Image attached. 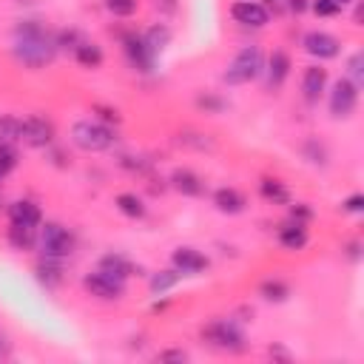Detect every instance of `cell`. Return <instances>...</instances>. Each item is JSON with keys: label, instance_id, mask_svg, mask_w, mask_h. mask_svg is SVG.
<instances>
[{"label": "cell", "instance_id": "8", "mask_svg": "<svg viewBox=\"0 0 364 364\" xmlns=\"http://www.w3.org/2000/svg\"><path fill=\"white\" fill-rule=\"evenodd\" d=\"M51 139H54V128L48 119H43V117L20 119V142H26L31 148H46V145H51Z\"/></svg>", "mask_w": 364, "mask_h": 364}, {"label": "cell", "instance_id": "23", "mask_svg": "<svg viewBox=\"0 0 364 364\" xmlns=\"http://www.w3.org/2000/svg\"><path fill=\"white\" fill-rule=\"evenodd\" d=\"M259 191H262V196H264L267 202H273V205H287V202H290V191H287L279 179L264 176V179L259 182Z\"/></svg>", "mask_w": 364, "mask_h": 364}, {"label": "cell", "instance_id": "16", "mask_svg": "<svg viewBox=\"0 0 364 364\" xmlns=\"http://www.w3.org/2000/svg\"><path fill=\"white\" fill-rule=\"evenodd\" d=\"M290 74V57L284 51H273L270 60H267V85L270 88H279Z\"/></svg>", "mask_w": 364, "mask_h": 364}, {"label": "cell", "instance_id": "11", "mask_svg": "<svg viewBox=\"0 0 364 364\" xmlns=\"http://www.w3.org/2000/svg\"><path fill=\"white\" fill-rule=\"evenodd\" d=\"M324 85H327V68L321 65H307L304 74H301V94L310 105L318 102V97L324 94Z\"/></svg>", "mask_w": 364, "mask_h": 364}, {"label": "cell", "instance_id": "25", "mask_svg": "<svg viewBox=\"0 0 364 364\" xmlns=\"http://www.w3.org/2000/svg\"><path fill=\"white\" fill-rule=\"evenodd\" d=\"M142 40H145V46L151 48V54L156 57V54L171 43V28H168V26H151V28L142 34Z\"/></svg>", "mask_w": 364, "mask_h": 364}, {"label": "cell", "instance_id": "4", "mask_svg": "<svg viewBox=\"0 0 364 364\" xmlns=\"http://www.w3.org/2000/svg\"><path fill=\"white\" fill-rule=\"evenodd\" d=\"M37 242H40V250H43L46 259H57L60 262V259L74 253V236L63 225H57V222H46L40 228Z\"/></svg>", "mask_w": 364, "mask_h": 364}, {"label": "cell", "instance_id": "27", "mask_svg": "<svg viewBox=\"0 0 364 364\" xmlns=\"http://www.w3.org/2000/svg\"><path fill=\"white\" fill-rule=\"evenodd\" d=\"M259 293H262L267 301H284V299L290 296V287H287L284 282H279V279H267V282L259 284Z\"/></svg>", "mask_w": 364, "mask_h": 364}, {"label": "cell", "instance_id": "24", "mask_svg": "<svg viewBox=\"0 0 364 364\" xmlns=\"http://www.w3.org/2000/svg\"><path fill=\"white\" fill-rule=\"evenodd\" d=\"M179 279H182V273H179L176 267H173V270H159V273H154V276H151L148 287H151V293H154V296H162L165 290L176 287V284H179Z\"/></svg>", "mask_w": 364, "mask_h": 364}, {"label": "cell", "instance_id": "10", "mask_svg": "<svg viewBox=\"0 0 364 364\" xmlns=\"http://www.w3.org/2000/svg\"><path fill=\"white\" fill-rule=\"evenodd\" d=\"M301 46H304L307 54H313V57H318V60H333V57H338V40H336L333 34H327V31H307L304 40H301Z\"/></svg>", "mask_w": 364, "mask_h": 364}, {"label": "cell", "instance_id": "20", "mask_svg": "<svg viewBox=\"0 0 364 364\" xmlns=\"http://www.w3.org/2000/svg\"><path fill=\"white\" fill-rule=\"evenodd\" d=\"M37 282H40L46 290H54V287L63 282V267H60V262L43 256V262L37 264Z\"/></svg>", "mask_w": 364, "mask_h": 364}, {"label": "cell", "instance_id": "3", "mask_svg": "<svg viewBox=\"0 0 364 364\" xmlns=\"http://www.w3.org/2000/svg\"><path fill=\"white\" fill-rule=\"evenodd\" d=\"M114 131L105 125V122H97V119H77L71 125V142L80 148V151H105L114 145Z\"/></svg>", "mask_w": 364, "mask_h": 364}, {"label": "cell", "instance_id": "7", "mask_svg": "<svg viewBox=\"0 0 364 364\" xmlns=\"http://www.w3.org/2000/svg\"><path fill=\"white\" fill-rule=\"evenodd\" d=\"M82 287H85L91 296L105 299V301H117V299H122V293H125V282H122V279H114V276L105 273V270L85 273V276H82Z\"/></svg>", "mask_w": 364, "mask_h": 364}, {"label": "cell", "instance_id": "26", "mask_svg": "<svg viewBox=\"0 0 364 364\" xmlns=\"http://www.w3.org/2000/svg\"><path fill=\"white\" fill-rule=\"evenodd\" d=\"M114 202H117V208H119L125 216H131V219H142V216H145V205H142V199H139L136 193H119Z\"/></svg>", "mask_w": 364, "mask_h": 364}, {"label": "cell", "instance_id": "18", "mask_svg": "<svg viewBox=\"0 0 364 364\" xmlns=\"http://www.w3.org/2000/svg\"><path fill=\"white\" fill-rule=\"evenodd\" d=\"M97 270H105V273H111L114 279H128L131 273H134V264L122 256V253H105L102 259H100V267Z\"/></svg>", "mask_w": 364, "mask_h": 364}, {"label": "cell", "instance_id": "40", "mask_svg": "<svg viewBox=\"0 0 364 364\" xmlns=\"http://www.w3.org/2000/svg\"><path fill=\"white\" fill-rule=\"evenodd\" d=\"M333 3H336V6H341V9H344V6H347V3H353V0H333Z\"/></svg>", "mask_w": 364, "mask_h": 364}, {"label": "cell", "instance_id": "12", "mask_svg": "<svg viewBox=\"0 0 364 364\" xmlns=\"http://www.w3.org/2000/svg\"><path fill=\"white\" fill-rule=\"evenodd\" d=\"M171 262H173V267L185 276H193V273H202L205 267H208V259H205V253H199L196 247H176L173 250V256H171Z\"/></svg>", "mask_w": 364, "mask_h": 364}, {"label": "cell", "instance_id": "15", "mask_svg": "<svg viewBox=\"0 0 364 364\" xmlns=\"http://www.w3.org/2000/svg\"><path fill=\"white\" fill-rule=\"evenodd\" d=\"M171 185H173L179 193H185V196H202V193H205V182H202L193 171H188V168H176V171L171 173Z\"/></svg>", "mask_w": 364, "mask_h": 364}, {"label": "cell", "instance_id": "35", "mask_svg": "<svg viewBox=\"0 0 364 364\" xmlns=\"http://www.w3.org/2000/svg\"><path fill=\"white\" fill-rule=\"evenodd\" d=\"M94 111L100 114V119H102V122H119L117 108H108V105H94Z\"/></svg>", "mask_w": 364, "mask_h": 364}, {"label": "cell", "instance_id": "37", "mask_svg": "<svg viewBox=\"0 0 364 364\" xmlns=\"http://www.w3.org/2000/svg\"><path fill=\"white\" fill-rule=\"evenodd\" d=\"M188 358V353H182V350H162L159 353V361H185Z\"/></svg>", "mask_w": 364, "mask_h": 364}, {"label": "cell", "instance_id": "32", "mask_svg": "<svg viewBox=\"0 0 364 364\" xmlns=\"http://www.w3.org/2000/svg\"><path fill=\"white\" fill-rule=\"evenodd\" d=\"M310 9H313L318 17H333V14H338V11H341V6H336L333 0H316Z\"/></svg>", "mask_w": 364, "mask_h": 364}, {"label": "cell", "instance_id": "1", "mask_svg": "<svg viewBox=\"0 0 364 364\" xmlns=\"http://www.w3.org/2000/svg\"><path fill=\"white\" fill-rule=\"evenodd\" d=\"M57 54V40L48 34L46 26L26 20L17 26V40H14V57L28 65V68H40L48 65Z\"/></svg>", "mask_w": 364, "mask_h": 364}, {"label": "cell", "instance_id": "30", "mask_svg": "<svg viewBox=\"0 0 364 364\" xmlns=\"http://www.w3.org/2000/svg\"><path fill=\"white\" fill-rule=\"evenodd\" d=\"M364 54L361 51H355L353 57H350V63H347V80L350 82H355V85H361L364 82Z\"/></svg>", "mask_w": 364, "mask_h": 364}, {"label": "cell", "instance_id": "33", "mask_svg": "<svg viewBox=\"0 0 364 364\" xmlns=\"http://www.w3.org/2000/svg\"><path fill=\"white\" fill-rule=\"evenodd\" d=\"M361 208H364V196L361 193H353L350 199L341 202V210H347V213H358Z\"/></svg>", "mask_w": 364, "mask_h": 364}, {"label": "cell", "instance_id": "14", "mask_svg": "<svg viewBox=\"0 0 364 364\" xmlns=\"http://www.w3.org/2000/svg\"><path fill=\"white\" fill-rule=\"evenodd\" d=\"M9 219H11L14 225L37 228V225L43 222V213H40V208H37L34 202H28V199H20V202H11V205H9Z\"/></svg>", "mask_w": 364, "mask_h": 364}, {"label": "cell", "instance_id": "19", "mask_svg": "<svg viewBox=\"0 0 364 364\" xmlns=\"http://www.w3.org/2000/svg\"><path fill=\"white\" fill-rule=\"evenodd\" d=\"M307 228L301 225V222H290V225H284L282 230H279V242L287 247V250H301L304 245H307Z\"/></svg>", "mask_w": 364, "mask_h": 364}, {"label": "cell", "instance_id": "39", "mask_svg": "<svg viewBox=\"0 0 364 364\" xmlns=\"http://www.w3.org/2000/svg\"><path fill=\"white\" fill-rule=\"evenodd\" d=\"M156 6H162L165 11H173V9H176V3H173V0H156Z\"/></svg>", "mask_w": 364, "mask_h": 364}, {"label": "cell", "instance_id": "6", "mask_svg": "<svg viewBox=\"0 0 364 364\" xmlns=\"http://www.w3.org/2000/svg\"><path fill=\"white\" fill-rule=\"evenodd\" d=\"M358 105V85L350 82L347 77L336 80L333 82V91H330V114L336 119H347Z\"/></svg>", "mask_w": 364, "mask_h": 364}, {"label": "cell", "instance_id": "31", "mask_svg": "<svg viewBox=\"0 0 364 364\" xmlns=\"http://www.w3.org/2000/svg\"><path fill=\"white\" fill-rule=\"evenodd\" d=\"M105 6L117 17H131L136 11V0H105Z\"/></svg>", "mask_w": 364, "mask_h": 364}, {"label": "cell", "instance_id": "9", "mask_svg": "<svg viewBox=\"0 0 364 364\" xmlns=\"http://www.w3.org/2000/svg\"><path fill=\"white\" fill-rule=\"evenodd\" d=\"M230 17L236 23H242V26H250V28H262L270 20L267 9L262 3H256V0H236L230 6Z\"/></svg>", "mask_w": 364, "mask_h": 364}, {"label": "cell", "instance_id": "5", "mask_svg": "<svg viewBox=\"0 0 364 364\" xmlns=\"http://www.w3.org/2000/svg\"><path fill=\"white\" fill-rule=\"evenodd\" d=\"M202 338H208L213 347L219 350H228V353H242L247 344H245V333L228 318V321H210L205 330H202Z\"/></svg>", "mask_w": 364, "mask_h": 364}, {"label": "cell", "instance_id": "2", "mask_svg": "<svg viewBox=\"0 0 364 364\" xmlns=\"http://www.w3.org/2000/svg\"><path fill=\"white\" fill-rule=\"evenodd\" d=\"M264 71V54L259 46H245L228 65V71L222 74V80L228 85H245L250 80H256Z\"/></svg>", "mask_w": 364, "mask_h": 364}, {"label": "cell", "instance_id": "38", "mask_svg": "<svg viewBox=\"0 0 364 364\" xmlns=\"http://www.w3.org/2000/svg\"><path fill=\"white\" fill-rule=\"evenodd\" d=\"M287 6H290L293 11H304V9H307V3H304V0H287Z\"/></svg>", "mask_w": 364, "mask_h": 364}, {"label": "cell", "instance_id": "22", "mask_svg": "<svg viewBox=\"0 0 364 364\" xmlns=\"http://www.w3.org/2000/svg\"><path fill=\"white\" fill-rule=\"evenodd\" d=\"M74 57H77V63L85 65V68H100V65H102V48H100L97 43H88V40H82V43L74 48Z\"/></svg>", "mask_w": 364, "mask_h": 364}, {"label": "cell", "instance_id": "28", "mask_svg": "<svg viewBox=\"0 0 364 364\" xmlns=\"http://www.w3.org/2000/svg\"><path fill=\"white\" fill-rule=\"evenodd\" d=\"M20 139V119L17 117H3L0 119V142L14 145Z\"/></svg>", "mask_w": 364, "mask_h": 364}, {"label": "cell", "instance_id": "36", "mask_svg": "<svg viewBox=\"0 0 364 364\" xmlns=\"http://www.w3.org/2000/svg\"><path fill=\"white\" fill-rule=\"evenodd\" d=\"M202 108H208V111H222L225 108V100H216V97H199L196 100Z\"/></svg>", "mask_w": 364, "mask_h": 364}, {"label": "cell", "instance_id": "29", "mask_svg": "<svg viewBox=\"0 0 364 364\" xmlns=\"http://www.w3.org/2000/svg\"><path fill=\"white\" fill-rule=\"evenodd\" d=\"M17 168V151L9 142H0V179Z\"/></svg>", "mask_w": 364, "mask_h": 364}, {"label": "cell", "instance_id": "17", "mask_svg": "<svg viewBox=\"0 0 364 364\" xmlns=\"http://www.w3.org/2000/svg\"><path fill=\"white\" fill-rule=\"evenodd\" d=\"M213 205L222 210V213H242L245 210V196L236 191V188H219L213 193Z\"/></svg>", "mask_w": 364, "mask_h": 364}, {"label": "cell", "instance_id": "21", "mask_svg": "<svg viewBox=\"0 0 364 364\" xmlns=\"http://www.w3.org/2000/svg\"><path fill=\"white\" fill-rule=\"evenodd\" d=\"M34 230L37 228H26V225H14L11 222V228H9V245L14 250H31L34 242H37V233Z\"/></svg>", "mask_w": 364, "mask_h": 364}, {"label": "cell", "instance_id": "13", "mask_svg": "<svg viewBox=\"0 0 364 364\" xmlns=\"http://www.w3.org/2000/svg\"><path fill=\"white\" fill-rule=\"evenodd\" d=\"M125 54H128L131 65H136L139 71H151V65H154V54H151V48L145 46L142 37H136V34L125 37Z\"/></svg>", "mask_w": 364, "mask_h": 364}, {"label": "cell", "instance_id": "34", "mask_svg": "<svg viewBox=\"0 0 364 364\" xmlns=\"http://www.w3.org/2000/svg\"><path fill=\"white\" fill-rule=\"evenodd\" d=\"M290 216H293V222H301V225H304V222L313 216V210H310L304 202H299V205H293V208H290Z\"/></svg>", "mask_w": 364, "mask_h": 364}]
</instances>
